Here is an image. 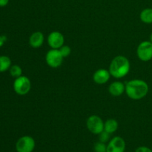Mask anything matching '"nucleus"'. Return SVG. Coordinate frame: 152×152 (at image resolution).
<instances>
[{
	"mask_svg": "<svg viewBox=\"0 0 152 152\" xmlns=\"http://www.w3.org/2000/svg\"><path fill=\"white\" fill-rule=\"evenodd\" d=\"M151 150H152V147H151Z\"/></svg>",
	"mask_w": 152,
	"mask_h": 152,
	"instance_id": "b1692460",
	"label": "nucleus"
},
{
	"mask_svg": "<svg viewBox=\"0 0 152 152\" xmlns=\"http://www.w3.org/2000/svg\"><path fill=\"white\" fill-rule=\"evenodd\" d=\"M94 149L95 152H106L107 145L104 142L99 141V142L95 143Z\"/></svg>",
	"mask_w": 152,
	"mask_h": 152,
	"instance_id": "f3484780",
	"label": "nucleus"
},
{
	"mask_svg": "<svg viewBox=\"0 0 152 152\" xmlns=\"http://www.w3.org/2000/svg\"><path fill=\"white\" fill-rule=\"evenodd\" d=\"M63 56L58 49H51L46 54V62L51 68H58L63 61Z\"/></svg>",
	"mask_w": 152,
	"mask_h": 152,
	"instance_id": "0eeeda50",
	"label": "nucleus"
},
{
	"mask_svg": "<svg viewBox=\"0 0 152 152\" xmlns=\"http://www.w3.org/2000/svg\"><path fill=\"white\" fill-rule=\"evenodd\" d=\"M59 51H60L61 54L62 55L63 57H67L71 54V50L68 45H62V47L59 48Z\"/></svg>",
	"mask_w": 152,
	"mask_h": 152,
	"instance_id": "6ab92c4d",
	"label": "nucleus"
},
{
	"mask_svg": "<svg viewBox=\"0 0 152 152\" xmlns=\"http://www.w3.org/2000/svg\"><path fill=\"white\" fill-rule=\"evenodd\" d=\"M150 42L152 43V34H151V36H150Z\"/></svg>",
	"mask_w": 152,
	"mask_h": 152,
	"instance_id": "5701e85b",
	"label": "nucleus"
},
{
	"mask_svg": "<svg viewBox=\"0 0 152 152\" xmlns=\"http://www.w3.org/2000/svg\"><path fill=\"white\" fill-rule=\"evenodd\" d=\"M140 20L145 24H152V8H145L141 11Z\"/></svg>",
	"mask_w": 152,
	"mask_h": 152,
	"instance_id": "4468645a",
	"label": "nucleus"
},
{
	"mask_svg": "<svg viewBox=\"0 0 152 152\" xmlns=\"http://www.w3.org/2000/svg\"><path fill=\"white\" fill-rule=\"evenodd\" d=\"M135 152H152L151 148L146 146H140L135 150Z\"/></svg>",
	"mask_w": 152,
	"mask_h": 152,
	"instance_id": "aec40b11",
	"label": "nucleus"
},
{
	"mask_svg": "<svg viewBox=\"0 0 152 152\" xmlns=\"http://www.w3.org/2000/svg\"><path fill=\"white\" fill-rule=\"evenodd\" d=\"M9 2V0H0V7H4Z\"/></svg>",
	"mask_w": 152,
	"mask_h": 152,
	"instance_id": "4be33fe9",
	"label": "nucleus"
},
{
	"mask_svg": "<svg viewBox=\"0 0 152 152\" xmlns=\"http://www.w3.org/2000/svg\"><path fill=\"white\" fill-rule=\"evenodd\" d=\"M126 91V86L121 82H114L108 88V91L112 96H118L123 94Z\"/></svg>",
	"mask_w": 152,
	"mask_h": 152,
	"instance_id": "f8f14e48",
	"label": "nucleus"
},
{
	"mask_svg": "<svg viewBox=\"0 0 152 152\" xmlns=\"http://www.w3.org/2000/svg\"><path fill=\"white\" fill-rule=\"evenodd\" d=\"M118 129V123L116 120L109 119L104 123V131L109 134L114 133Z\"/></svg>",
	"mask_w": 152,
	"mask_h": 152,
	"instance_id": "ddd939ff",
	"label": "nucleus"
},
{
	"mask_svg": "<svg viewBox=\"0 0 152 152\" xmlns=\"http://www.w3.org/2000/svg\"><path fill=\"white\" fill-rule=\"evenodd\" d=\"M129 71H130V62L126 56H116L110 64L109 72L114 78H123L129 74Z\"/></svg>",
	"mask_w": 152,
	"mask_h": 152,
	"instance_id": "f03ea898",
	"label": "nucleus"
},
{
	"mask_svg": "<svg viewBox=\"0 0 152 152\" xmlns=\"http://www.w3.org/2000/svg\"><path fill=\"white\" fill-rule=\"evenodd\" d=\"M44 35L42 32L37 31V32L33 33L29 38V43L31 46L34 48H38L41 47L42 45L44 42Z\"/></svg>",
	"mask_w": 152,
	"mask_h": 152,
	"instance_id": "9b49d317",
	"label": "nucleus"
},
{
	"mask_svg": "<svg viewBox=\"0 0 152 152\" xmlns=\"http://www.w3.org/2000/svg\"><path fill=\"white\" fill-rule=\"evenodd\" d=\"M10 74L12 77H16V78L21 77L22 74V68L19 65H13L10 69Z\"/></svg>",
	"mask_w": 152,
	"mask_h": 152,
	"instance_id": "dca6fc26",
	"label": "nucleus"
},
{
	"mask_svg": "<svg viewBox=\"0 0 152 152\" xmlns=\"http://www.w3.org/2000/svg\"><path fill=\"white\" fill-rule=\"evenodd\" d=\"M11 65V60L8 56H0V72H4L10 68Z\"/></svg>",
	"mask_w": 152,
	"mask_h": 152,
	"instance_id": "2eb2a0df",
	"label": "nucleus"
},
{
	"mask_svg": "<svg viewBox=\"0 0 152 152\" xmlns=\"http://www.w3.org/2000/svg\"><path fill=\"white\" fill-rule=\"evenodd\" d=\"M35 140L30 136H23L19 138L16 143L17 152H32L35 148Z\"/></svg>",
	"mask_w": 152,
	"mask_h": 152,
	"instance_id": "20e7f679",
	"label": "nucleus"
},
{
	"mask_svg": "<svg viewBox=\"0 0 152 152\" xmlns=\"http://www.w3.org/2000/svg\"><path fill=\"white\" fill-rule=\"evenodd\" d=\"M126 142L120 137H114L107 145L106 152H125Z\"/></svg>",
	"mask_w": 152,
	"mask_h": 152,
	"instance_id": "6e6552de",
	"label": "nucleus"
},
{
	"mask_svg": "<svg viewBox=\"0 0 152 152\" xmlns=\"http://www.w3.org/2000/svg\"><path fill=\"white\" fill-rule=\"evenodd\" d=\"M137 56L141 61L148 62L152 59V43L150 41L142 42L137 50Z\"/></svg>",
	"mask_w": 152,
	"mask_h": 152,
	"instance_id": "39448f33",
	"label": "nucleus"
},
{
	"mask_svg": "<svg viewBox=\"0 0 152 152\" xmlns=\"http://www.w3.org/2000/svg\"><path fill=\"white\" fill-rule=\"evenodd\" d=\"M125 91L129 98L138 100L146 96L148 92V86L144 80H133L126 83Z\"/></svg>",
	"mask_w": 152,
	"mask_h": 152,
	"instance_id": "f257e3e1",
	"label": "nucleus"
},
{
	"mask_svg": "<svg viewBox=\"0 0 152 152\" xmlns=\"http://www.w3.org/2000/svg\"><path fill=\"white\" fill-rule=\"evenodd\" d=\"M64 42L65 39L63 35L58 31L51 32L48 37V42L52 49H59L64 45Z\"/></svg>",
	"mask_w": 152,
	"mask_h": 152,
	"instance_id": "1a4fd4ad",
	"label": "nucleus"
},
{
	"mask_svg": "<svg viewBox=\"0 0 152 152\" xmlns=\"http://www.w3.org/2000/svg\"><path fill=\"white\" fill-rule=\"evenodd\" d=\"M98 135H99V141L104 142V143L108 142L110 139V134L105 131H103Z\"/></svg>",
	"mask_w": 152,
	"mask_h": 152,
	"instance_id": "a211bd4d",
	"label": "nucleus"
},
{
	"mask_svg": "<svg viewBox=\"0 0 152 152\" xmlns=\"http://www.w3.org/2000/svg\"><path fill=\"white\" fill-rule=\"evenodd\" d=\"M110 76H111V74L109 71L103 69V68H101V69H98L94 74L93 80L96 84L102 85L106 83L109 80Z\"/></svg>",
	"mask_w": 152,
	"mask_h": 152,
	"instance_id": "9d476101",
	"label": "nucleus"
},
{
	"mask_svg": "<svg viewBox=\"0 0 152 152\" xmlns=\"http://www.w3.org/2000/svg\"><path fill=\"white\" fill-rule=\"evenodd\" d=\"M6 40H7V37L5 36H0V48L4 45V43L5 42Z\"/></svg>",
	"mask_w": 152,
	"mask_h": 152,
	"instance_id": "412c9836",
	"label": "nucleus"
},
{
	"mask_svg": "<svg viewBox=\"0 0 152 152\" xmlns=\"http://www.w3.org/2000/svg\"><path fill=\"white\" fill-rule=\"evenodd\" d=\"M31 84L29 79L25 76H21L15 80L13 89L19 95H25L31 90Z\"/></svg>",
	"mask_w": 152,
	"mask_h": 152,
	"instance_id": "7ed1b4c3",
	"label": "nucleus"
},
{
	"mask_svg": "<svg viewBox=\"0 0 152 152\" xmlns=\"http://www.w3.org/2000/svg\"><path fill=\"white\" fill-rule=\"evenodd\" d=\"M88 129L94 134H99L104 131V123L102 119L96 115H92L87 120Z\"/></svg>",
	"mask_w": 152,
	"mask_h": 152,
	"instance_id": "423d86ee",
	"label": "nucleus"
}]
</instances>
